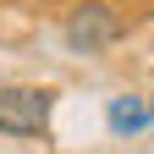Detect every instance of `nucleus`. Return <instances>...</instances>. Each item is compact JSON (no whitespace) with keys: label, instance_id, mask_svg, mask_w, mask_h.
Here are the masks:
<instances>
[{"label":"nucleus","instance_id":"f257e3e1","mask_svg":"<svg viewBox=\"0 0 154 154\" xmlns=\"http://www.w3.org/2000/svg\"><path fill=\"white\" fill-rule=\"evenodd\" d=\"M61 38H66L72 55H105V50H116L127 38V17L116 11L110 0H83V6L66 11Z\"/></svg>","mask_w":154,"mask_h":154},{"label":"nucleus","instance_id":"f03ea898","mask_svg":"<svg viewBox=\"0 0 154 154\" xmlns=\"http://www.w3.org/2000/svg\"><path fill=\"white\" fill-rule=\"evenodd\" d=\"M55 116L50 88H0V132L6 138H44Z\"/></svg>","mask_w":154,"mask_h":154},{"label":"nucleus","instance_id":"7ed1b4c3","mask_svg":"<svg viewBox=\"0 0 154 154\" xmlns=\"http://www.w3.org/2000/svg\"><path fill=\"white\" fill-rule=\"evenodd\" d=\"M105 121H110L116 138H132V132H149L154 127V116H149V99H143V94H116L110 110H105Z\"/></svg>","mask_w":154,"mask_h":154},{"label":"nucleus","instance_id":"20e7f679","mask_svg":"<svg viewBox=\"0 0 154 154\" xmlns=\"http://www.w3.org/2000/svg\"><path fill=\"white\" fill-rule=\"evenodd\" d=\"M149 116H154V94H149Z\"/></svg>","mask_w":154,"mask_h":154}]
</instances>
